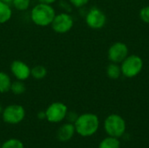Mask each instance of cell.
Returning a JSON list of instances; mask_svg holds the SVG:
<instances>
[{"mask_svg":"<svg viewBox=\"0 0 149 148\" xmlns=\"http://www.w3.org/2000/svg\"><path fill=\"white\" fill-rule=\"evenodd\" d=\"M126 121L118 114H111L104 121V129L108 136L120 138L126 132Z\"/></svg>","mask_w":149,"mask_h":148,"instance_id":"3","label":"cell"},{"mask_svg":"<svg viewBox=\"0 0 149 148\" xmlns=\"http://www.w3.org/2000/svg\"><path fill=\"white\" fill-rule=\"evenodd\" d=\"M1 146H2V144H1V143H0V148H1Z\"/></svg>","mask_w":149,"mask_h":148,"instance_id":"27","label":"cell"},{"mask_svg":"<svg viewBox=\"0 0 149 148\" xmlns=\"http://www.w3.org/2000/svg\"><path fill=\"white\" fill-rule=\"evenodd\" d=\"M3 108L2 107V106H1V104H0V114H2V112H3Z\"/></svg>","mask_w":149,"mask_h":148,"instance_id":"26","label":"cell"},{"mask_svg":"<svg viewBox=\"0 0 149 148\" xmlns=\"http://www.w3.org/2000/svg\"><path fill=\"white\" fill-rule=\"evenodd\" d=\"M38 118L39 119V120H44V119H45V112L44 111V112H39L38 113Z\"/></svg>","mask_w":149,"mask_h":148,"instance_id":"24","label":"cell"},{"mask_svg":"<svg viewBox=\"0 0 149 148\" xmlns=\"http://www.w3.org/2000/svg\"><path fill=\"white\" fill-rule=\"evenodd\" d=\"M1 148H24V147L21 140L17 139H10L2 144Z\"/></svg>","mask_w":149,"mask_h":148,"instance_id":"19","label":"cell"},{"mask_svg":"<svg viewBox=\"0 0 149 148\" xmlns=\"http://www.w3.org/2000/svg\"><path fill=\"white\" fill-rule=\"evenodd\" d=\"M99 148H120V142L118 138L109 136L100 141Z\"/></svg>","mask_w":149,"mask_h":148,"instance_id":"16","label":"cell"},{"mask_svg":"<svg viewBox=\"0 0 149 148\" xmlns=\"http://www.w3.org/2000/svg\"><path fill=\"white\" fill-rule=\"evenodd\" d=\"M71 4L76 8H81L88 3L90 0H69Z\"/></svg>","mask_w":149,"mask_h":148,"instance_id":"21","label":"cell"},{"mask_svg":"<svg viewBox=\"0 0 149 148\" xmlns=\"http://www.w3.org/2000/svg\"><path fill=\"white\" fill-rule=\"evenodd\" d=\"M74 24L73 17L67 12H60L56 14L52 24V29L53 31L58 34L67 33L72 30Z\"/></svg>","mask_w":149,"mask_h":148,"instance_id":"6","label":"cell"},{"mask_svg":"<svg viewBox=\"0 0 149 148\" xmlns=\"http://www.w3.org/2000/svg\"><path fill=\"white\" fill-rule=\"evenodd\" d=\"M107 75L111 79H118L121 75L120 66L116 63H111L107 67Z\"/></svg>","mask_w":149,"mask_h":148,"instance_id":"15","label":"cell"},{"mask_svg":"<svg viewBox=\"0 0 149 148\" xmlns=\"http://www.w3.org/2000/svg\"><path fill=\"white\" fill-rule=\"evenodd\" d=\"M10 77L4 72H0V93H6L10 90Z\"/></svg>","mask_w":149,"mask_h":148,"instance_id":"13","label":"cell"},{"mask_svg":"<svg viewBox=\"0 0 149 148\" xmlns=\"http://www.w3.org/2000/svg\"><path fill=\"white\" fill-rule=\"evenodd\" d=\"M10 91L15 95H21V94H24L25 92L26 85H25L24 81L16 79L15 81H12Z\"/></svg>","mask_w":149,"mask_h":148,"instance_id":"17","label":"cell"},{"mask_svg":"<svg viewBox=\"0 0 149 148\" xmlns=\"http://www.w3.org/2000/svg\"><path fill=\"white\" fill-rule=\"evenodd\" d=\"M78 117H79V115L76 113H74V112H67L66 116H65V119H66V120L69 123L74 124L75 121H76V120L78 119Z\"/></svg>","mask_w":149,"mask_h":148,"instance_id":"22","label":"cell"},{"mask_svg":"<svg viewBox=\"0 0 149 148\" xmlns=\"http://www.w3.org/2000/svg\"><path fill=\"white\" fill-rule=\"evenodd\" d=\"M31 76L37 80H41L47 76V69L43 65H35L31 68Z\"/></svg>","mask_w":149,"mask_h":148,"instance_id":"14","label":"cell"},{"mask_svg":"<svg viewBox=\"0 0 149 148\" xmlns=\"http://www.w3.org/2000/svg\"><path fill=\"white\" fill-rule=\"evenodd\" d=\"M76 133L82 137H90L96 133L100 126V120L94 113H86L79 115L74 123Z\"/></svg>","mask_w":149,"mask_h":148,"instance_id":"2","label":"cell"},{"mask_svg":"<svg viewBox=\"0 0 149 148\" xmlns=\"http://www.w3.org/2000/svg\"><path fill=\"white\" fill-rule=\"evenodd\" d=\"M38 3H47V4H52L54 3L57 0H37Z\"/></svg>","mask_w":149,"mask_h":148,"instance_id":"23","label":"cell"},{"mask_svg":"<svg viewBox=\"0 0 149 148\" xmlns=\"http://www.w3.org/2000/svg\"><path fill=\"white\" fill-rule=\"evenodd\" d=\"M25 117L24 108L17 104H11L3 108L2 112L3 120L10 125H17L21 123Z\"/></svg>","mask_w":149,"mask_h":148,"instance_id":"5","label":"cell"},{"mask_svg":"<svg viewBox=\"0 0 149 148\" xmlns=\"http://www.w3.org/2000/svg\"><path fill=\"white\" fill-rule=\"evenodd\" d=\"M128 56V47L122 42H116L113 44L107 51L108 59L112 63H121Z\"/></svg>","mask_w":149,"mask_h":148,"instance_id":"9","label":"cell"},{"mask_svg":"<svg viewBox=\"0 0 149 148\" xmlns=\"http://www.w3.org/2000/svg\"><path fill=\"white\" fill-rule=\"evenodd\" d=\"M143 68V60L138 55H129L122 62L120 65L121 74L127 78H134L137 76Z\"/></svg>","mask_w":149,"mask_h":148,"instance_id":"4","label":"cell"},{"mask_svg":"<svg viewBox=\"0 0 149 148\" xmlns=\"http://www.w3.org/2000/svg\"><path fill=\"white\" fill-rule=\"evenodd\" d=\"M31 0H12L11 4L15 10L19 11H25L30 8Z\"/></svg>","mask_w":149,"mask_h":148,"instance_id":"18","label":"cell"},{"mask_svg":"<svg viewBox=\"0 0 149 148\" xmlns=\"http://www.w3.org/2000/svg\"><path fill=\"white\" fill-rule=\"evenodd\" d=\"M140 18L146 24H149V5L145 6L140 10Z\"/></svg>","mask_w":149,"mask_h":148,"instance_id":"20","label":"cell"},{"mask_svg":"<svg viewBox=\"0 0 149 148\" xmlns=\"http://www.w3.org/2000/svg\"><path fill=\"white\" fill-rule=\"evenodd\" d=\"M55 15L56 10L52 4L38 3L31 8L30 17L35 25L39 27H46L51 25Z\"/></svg>","mask_w":149,"mask_h":148,"instance_id":"1","label":"cell"},{"mask_svg":"<svg viewBox=\"0 0 149 148\" xmlns=\"http://www.w3.org/2000/svg\"><path fill=\"white\" fill-rule=\"evenodd\" d=\"M107 22V17L105 13L97 7H93L89 10L86 16V23L91 29L99 30L105 26Z\"/></svg>","mask_w":149,"mask_h":148,"instance_id":"8","label":"cell"},{"mask_svg":"<svg viewBox=\"0 0 149 148\" xmlns=\"http://www.w3.org/2000/svg\"><path fill=\"white\" fill-rule=\"evenodd\" d=\"M45 120L51 123H59L65 119L67 106L62 102H53L45 109Z\"/></svg>","mask_w":149,"mask_h":148,"instance_id":"7","label":"cell"},{"mask_svg":"<svg viewBox=\"0 0 149 148\" xmlns=\"http://www.w3.org/2000/svg\"><path fill=\"white\" fill-rule=\"evenodd\" d=\"M10 70L14 78L17 80L25 81L31 77V67L22 60H14L11 62Z\"/></svg>","mask_w":149,"mask_h":148,"instance_id":"10","label":"cell"},{"mask_svg":"<svg viewBox=\"0 0 149 148\" xmlns=\"http://www.w3.org/2000/svg\"><path fill=\"white\" fill-rule=\"evenodd\" d=\"M75 133L76 130L74 124L67 122L59 126V128L57 131V138L59 141L66 142L72 140Z\"/></svg>","mask_w":149,"mask_h":148,"instance_id":"11","label":"cell"},{"mask_svg":"<svg viewBox=\"0 0 149 148\" xmlns=\"http://www.w3.org/2000/svg\"><path fill=\"white\" fill-rule=\"evenodd\" d=\"M0 1H3V2H4L6 3H9V4H10L11 2H12V0H0Z\"/></svg>","mask_w":149,"mask_h":148,"instance_id":"25","label":"cell"},{"mask_svg":"<svg viewBox=\"0 0 149 148\" xmlns=\"http://www.w3.org/2000/svg\"><path fill=\"white\" fill-rule=\"evenodd\" d=\"M12 17V10L9 3L0 1V24L7 23Z\"/></svg>","mask_w":149,"mask_h":148,"instance_id":"12","label":"cell"}]
</instances>
